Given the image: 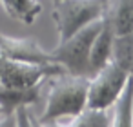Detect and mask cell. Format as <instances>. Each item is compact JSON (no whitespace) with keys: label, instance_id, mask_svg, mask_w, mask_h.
Listing matches in <instances>:
<instances>
[{"label":"cell","instance_id":"52a82bcc","mask_svg":"<svg viewBox=\"0 0 133 127\" xmlns=\"http://www.w3.org/2000/svg\"><path fill=\"white\" fill-rule=\"evenodd\" d=\"M40 87H11L0 84V109L4 114H13L18 107H28L40 98Z\"/></svg>","mask_w":133,"mask_h":127},{"label":"cell","instance_id":"5bb4252c","mask_svg":"<svg viewBox=\"0 0 133 127\" xmlns=\"http://www.w3.org/2000/svg\"><path fill=\"white\" fill-rule=\"evenodd\" d=\"M129 74L133 76V64H131V69H129Z\"/></svg>","mask_w":133,"mask_h":127},{"label":"cell","instance_id":"8fae6325","mask_svg":"<svg viewBox=\"0 0 133 127\" xmlns=\"http://www.w3.org/2000/svg\"><path fill=\"white\" fill-rule=\"evenodd\" d=\"M71 127H111V116L108 111L86 107L77 116L68 118Z\"/></svg>","mask_w":133,"mask_h":127},{"label":"cell","instance_id":"9a60e30c","mask_svg":"<svg viewBox=\"0 0 133 127\" xmlns=\"http://www.w3.org/2000/svg\"><path fill=\"white\" fill-rule=\"evenodd\" d=\"M2 116H4V113H2V109H0V118H2Z\"/></svg>","mask_w":133,"mask_h":127},{"label":"cell","instance_id":"2e32d148","mask_svg":"<svg viewBox=\"0 0 133 127\" xmlns=\"http://www.w3.org/2000/svg\"><path fill=\"white\" fill-rule=\"evenodd\" d=\"M55 2H58V0H53V4H55Z\"/></svg>","mask_w":133,"mask_h":127},{"label":"cell","instance_id":"7c38bea8","mask_svg":"<svg viewBox=\"0 0 133 127\" xmlns=\"http://www.w3.org/2000/svg\"><path fill=\"white\" fill-rule=\"evenodd\" d=\"M15 127H33V116L28 107H18L15 111Z\"/></svg>","mask_w":133,"mask_h":127},{"label":"cell","instance_id":"30bf717a","mask_svg":"<svg viewBox=\"0 0 133 127\" xmlns=\"http://www.w3.org/2000/svg\"><path fill=\"white\" fill-rule=\"evenodd\" d=\"M0 4L11 18L28 26L33 24L42 11L38 0H0Z\"/></svg>","mask_w":133,"mask_h":127},{"label":"cell","instance_id":"3957f363","mask_svg":"<svg viewBox=\"0 0 133 127\" xmlns=\"http://www.w3.org/2000/svg\"><path fill=\"white\" fill-rule=\"evenodd\" d=\"M108 0H58L53 8V20L58 29V42L69 38L88 24L100 20Z\"/></svg>","mask_w":133,"mask_h":127},{"label":"cell","instance_id":"9c48e42d","mask_svg":"<svg viewBox=\"0 0 133 127\" xmlns=\"http://www.w3.org/2000/svg\"><path fill=\"white\" fill-rule=\"evenodd\" d=\"M111 109V127H133V76H129Z\"/></svg>","mask_w":133,"mask_h":127},{"label":"cell","instance_id":"8992f818","mask_svg":"<svg viewBox=\"0 0 133 127\" xmlns=\"http://www.w3.org/2000/svg\"><path fill=\"white\" fill-rule=\"evenodd\" d=\"M102 18L109 24L115 36L133 33V0H108Z\"/></svg>","mask_w":133,"mask_h":127},{"label":"cell","instance_id":"277c9868","mask_svg":"<svg viewBox=\"0 0 133 127\" xmlns=\"http://www.w3.org/2000/svg\"><path fill=\"white\" fill-rule=\"evenodd\" d=\"M129 76L131 74L124 67H120L115 60H109L104 67H100L89 78L88 107L109 111L113 103L117 102V98L120 96L122 89L126 87Z\"/></svg>","mask_w":133,"mask_h":127},{"label":"cell","instance_id":"e0dca14e","mask_svg":"<svg viewBox=\"0 0 133 127\" xmlns=\"http://www.w3.org/2000/svg\"><path fill=\"white\" fill-rule=\"evenodd\" d=\"M0 35H2V33H0Z\"/></svg>","mask_w":133,"mask_h":127},{"label":"cell","instance_id":"4fadbf2b","mask_svg":"<svg viewBox=\"0 0 133 127\" xmlns=\"http://www.w3.org/2000/svg\"><path fill=\"white\" fill-rule=\"evenodd\" d=\"M0 127H15V113L13 114H4L0 118Z\"/></svg>","mask_w":133,"mask_h":127},{"label":"cell","instance_id":"7a4b0ae2","mask_svg":"<svg viewBox=\"0 0 133 127\" xmlns=\"http://www.w3.org/2000/svg\"><path fill=\"white\" fill-rule=\"evenodd\" d=\"M102 29V18L88 24L69 38L57 44V47L51 51L53 60L71 74H82L91 78V67H89V53L93 40Z\"/></svg>","mask_w":133,"mask_h":127},{"label":"cell","instance_id":"5b68a950","mask_svg":"<svg viewBox=\"0 0 133 127\" xmlns=\"http://www.w3.org/2000/svg\"><path fill=\"white\" fill-rule=\"evenodd\" d=\"M0 55L29 64H53L51 51L44 49L35 38H15L0 35ZM57 64V62H55Z\"/></svg>","mask_w":133,"mask_h":127},{"label":"cell","instance_id":"ba28073f","mask_svg":"<svg viewBox=\"0 0 133 127\" xmlns=\"http://www.w3.org/2000/svg\"><path fill=\"white\" fill-rule=\"evenodd\" d=\"M113 42H115V33L109 27V24L104 22V18H102V29L97 35V38L93 40L91 53H89L91 76H93V73H97L100 67H104L111 60V56H113Z\"/></svg>","mask_w":133,"mask_h":127},{"label":"cell","instance_id":"6da1fadb","mask_svg":"<svg viewBox=\"0 0 133 127\" xmlns=\"http://www.w3.org/2000/svg\"><path fill=\"white\" fill-rule=\"evenodd\" d=\"M88 87L89 76L58 73L49 76V89L46 98V107L40 122H55L77 116L88 107Z\"/></svg>","mask_w":133,"mask_h":127}]
</instances>
